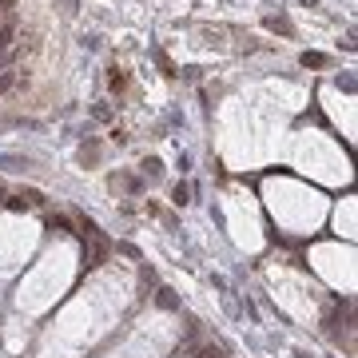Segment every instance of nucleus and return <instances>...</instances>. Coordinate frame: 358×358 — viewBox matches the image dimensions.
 Listing matches in <instances>:
<instances>
[{"label": "nucleus", "instance_id": "obj_1", "mask_svg": "<svg viewBox=\"0 0 358 358\" xmlns=\"http://www.w3.org/2000/svg\"><path fill=\"white\" fill-rule=\"evenodd\" d=\"M263 195H267V207L275 215V223L287 227L291 235H310L322 223V215H327V199L315 187L299 183V179L271 176L263 183Z\"/></svg>", "mask_w": 358, "mask_h": 358}, {"label": "nucleus", "instance_id": "obj_2", "mask_svg": "<svg viewBox=\"0 0 358 358\" xmlns=\"http://www.w3.org/2000/svg\"><path fill=\"white\" fill-rule=\"evenodd\" d=\"M287 159L291 167H299L303 176H315L322 183H350V159L338 148L334 136H327L322 128H303L291 136V148H287Z\"/></svg>", "mask_w": 358, "mask_h": 358}, {"label": "nucleus", "instance_id": "obj_3", "mask_svg": "<svg viewBox=\"0 0 358 358\" xmlns=\"http://www.w3.org/2000/svg\"><path fill=\"white\" fill-rule=\"evenodd\" d=\"M68 279H72V251H56V247H52L48 259H44V267L32 271V275L20 282V294H16L20 310L48 307L52 299L68 287Z\"/></svg>", "mask_w": 358, "mask_h": 358}, {"label": "nucleus", "instance_id": "obj_4", "mask_svg": "<svg viewBox=\"0 0 358 358\" xmlns=\"http://www.w3.org/2000/svg\"><path fill=\"white\" fill-rule=\"evenodd\" d=\"M32 243H36V227L28 219H0V271L8 275L20 267V259L32 251Z\"/></svg>", "mask_w": 358, "mask_h": 358}, {"label": "nucleus", "instance_id": "obj_5", "mask_svg": "<svg viewBox=\"0 0 358 358\" xmlns=\"http://www.w3.org/2000/svg\"><path fill=\"white\" fill-rule=\"evenodd\" d=\"M310 263H315L319 275L331 279V287L355 291V255H350V247H315L310 251Z\"/></svg>", "mask_w": 358, "mask_h": 358}, {"label": "nucleus", "instance_id": "obj_6", "mask_svg": "<svg viewBox=\"0 0 358 358\" xmlns=\"http://www.w3.org/2000/svg\"><path fill=\"white\" fill-rule=\"evenodd\" d=\"M227 211H231V231H235V239L247 247V251H255L263 243V231H259V215H255V203H251V195L247 192H227Z\"/></svg>", "mask_w": 358, "mask_h": 358}, {"label": "nucleus", "instance_id": "obj_7", "mask_svg": "<svg viewBox=\"0 0 358 358\" xmlns=\"http://www.w3.org/2000/svg\"><path fill=\"white\" fill-rule=\"evenodd\" d=\"M319 103H322V112L331 115L334 128L343 131V140H355V96H343L334 84H322Z\"/></svg>", "mask_w": 358, "mask_h": 358}, {"label": "nucleus", "instance_id": "obj_8", "mask_svg": "<svg viewBox=\"0 0 358 358\" xmlns=\"http://www.w3.org/2000/svg\"><path fill=\"white\" fill-rule=\"evenodd\" d=\"M334 231H338L343 239H355V199H350V195L334 207Z\"/></svg>", "mask_w": 358, "mask_h": 358}]
</instances>
